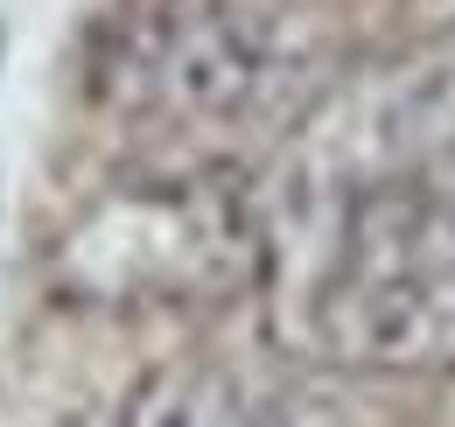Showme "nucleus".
<instances>
[{"label": "nucleus", "instance_id": "3", "mask_svg": "<svg viewBox=\"0 0 455 427\" xmlns=\"http://www.w3.org/2000/svg\"><path fill=\"white\" fill-rule=\"evenodd\" d=\"M301 161L337 197L455 175V28L330 92L308 112Z\"/></svg>", "mask_w": 455, "mask_h": 427}, {"label": "nucleus", "instance_id": "4", "mask_svg": "<svg viewBox=\"0 0 455 427\" xmlns=\"http://www.w3.org/2000/svg\"><path fill=\"white\" fill-rule=\"evenodd\" d=\"M287 336L350 372H455V273L343 231V253L301 287Z\"/></svg>", "mask_w": 455, "mask_h": 427}, {"label": "nucleus", "instance_id": "5", "mask_svg": "<svg viewBox=\"0 0 455 427\" xmlns=\"http://www.w3.org/2000/svg\"><path fill=\"white\" fill-rule=\"evenodd\" d=\"M70 427H357V421L343 399L315 392V385L182 358V365L140 372L126 392L77 414Z\"/></svg>", "mask_w": 455, "mask_h": 427}, {"label": "nucleus", "instance_id": "1", "mask_svg": "<svg viewBox=\"0 0 455 427\" xmlns=\"http://www.w3.org/2000/svg\"><path fill=\"white\" fill-rule=\"evenodd\" d=\"M99 99L162 133H274L330 99V43L267 0H140L99 36Z\"/></svg>", "mask_w": 455, "mask_h": 427}, {"label": "nucleus", "instance_id": "2", "mask_svg": "<svg viewBox=\"0 0 455 427\" xmlns=\"http://www.w3.org/2000/svg\"><path fill=\"white\" fill-rule=\"evenodd\" d=\"M274 267V224L231 175H162L92 197L50 246V287L77 309H211Z\"/></svg>", "mask_w": 455, "mask_h": 427}]
</instances>
